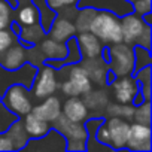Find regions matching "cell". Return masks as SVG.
Instances as JSON below:
<instances>
[{
	"mask_svg": "<svg viewBox=\"0 0 152 152\" xmlns=\"http://www.w3.org/2000/svg\"><path fill=\"white\" fill-rule=\"evenodd\" d=\"M60 69L67 73V76L63 79V84H61V91L64 96L82 97L85 93H88L93 88V84L88 78L87 72L84 70V67L79 63L70 64V66H63Z\"/></svg>",
	"mask_w": 152,
	"mask_h": 152,
	"instance_id": "cell-3",
	"label": "cell"
},
{
	"mask_svg": "<svg viewBox=\"0 0 152 152\" xmlns=\"http://www.w3.org/2000/svg\"><path fill=\"white\" fill-rule=\"evenodd\" d=\"M52 128L57 130L58 133H61L66 139V142L69 140H87L88 139V133L87 128L84 125V122H73L70 119H67L63 113H60V116L51 122Z\"/></svg>",
	"mask_w": 152,
	"mask_h": 152,
	"instance_id": "cell-12",
	"label": "cell"
},
{
	"mask_svg": "<svg viewBox=\"0 0 152 152\" xmlns=\"http://www.w3.org/2000/svg\"><path fill=\"white\" fill-rule=\"evenodd\" d=\"M17 23L20 26H30V24L39 23V12H37L36 6L33 3L20 6V9L17 12Z\"/></svg>",
	"mask_w": 152,
	"mask_h": 152,
	"instance_id": "cell-26",
	"label": "cell"
},
{
	"mask_svg": "<svg viewBox=\"0 0 152 152\" xmlns=\"http://www.w3.org/2000/svg\"><path fill=\"white\" fill-rule=\"evenodd\" d=\"M37 45H39L42 54L45 55V60H63L67 55L66 42H58L52 37H48V39L43 37Z\"/></svg>",
	"mask_w": 152,
	"mask_h": 152,
	"instance_id": "cell-19",
	"label": "cell"
},
{
	"mask_svg": "<svg viewBox=\"0 0 152 152\" xmlns=\"http://www.w3.org/2000/svg\"><path fill=\"white\" fill-rule=\"evenodd\" d=\"M75 37H76V42H78L79 51L82 54V58L100 57L104 45L96 34H93L91 31H81V33H76Z\"/></svg>",
	"mask_w": 152,
	"mask_h": 152,
	"instance_id": "cell-14",
	"label": "cell"
},
{
	"mask_svg": "<svg viewBox=\"0 0 152 152\" xmlns=\"http://www.w3.org/2000/svg\"><path fill=\"white\" fill-rule=\"evenodd\" d=\"M110 87H112L115 100L118 103H125V104H133V100H134L137 91L140 90V85L134 79L133 75L115 78L110 82Z\"/></svg>",
	"mask_w": 152,
	"mask_h": 152,
	"instance_id": "cell-6",
	"label": "cell"
},
{
	"mask_svg": "<svg viewBox=\"0 0 152 152\" xmlns=\"http://www.w3.org/2000/svg\"><path fill=\"white\" fill-rule=\"evenodd\" d=\"M48 33H49V37H52L58 42H66L69 37L76 34V27H75L72 20H67L64 17L57 15L54 18Z\"/></svg>",
	"mask_w": 152,
	"mask_h": 152,
	"instance_id": "cell-18",
	"label": "cell"
},
{
	"mask_svg": "<svg viewBox=\"0 0 152 152\" xmlns=\"http://www.w3.org/2000/svg\"><path fill=\"white\" fill-rule=\"evenodd\" d=\"M9 26V23L8 21H3V20H0V30H2V28H6Z\"/></svg>",
	"mask_w": 152,
	"mask_h": 152,
	"instance_id": "cell-40",
	"label": "cell"
},
{
	"mask_svg": "<svg viewBox=\"0 0 152 152\" xmlns=\"http://www.w3.org/2000/svg\"><path fill=\"white\" fill-rule=\"evenodd\" d=\"M76 6L78 8L90 6L97 11H109L118 17L133 12V3H130L128 0H78Z\"/></svg>",
	"mask_w": 152,
	"mask_h": 152,
	"instance_id": "cell-10",
	"label": "cell"
},
{
	"mask_svg": "<svg viewBox=\"0 0 152 152\" xmlns=\"http://www.w3.org/2000/svg\"><path fill=\"white\" fill-rule=\"evenodd\" d=\"M128 2H130V3H133V2H136V0H128Z\"/></svg>",
	"mask_w": 152,
	"mask_h": 152,
	"instance_id": "cell-41",
	"label": "cell"
},
{
	"mask_svg": "<svg viewBox=\"0 0 152 152\" xmlns=\"http://www.w3.org/2000/svg\"><path fill=\"white\" fill-rule=\"evenodd\" d=\"M134 49V72L146 67V66H151L152 64V60H151V49L148 48H143L140 45H134L133 46ZM133 72V73H134Z\"/></svg>",
	"mask_w": 152,
	"mask_h": 152,
	"instance_id": "cell-28",
	"label": "cell"
},
{
	"mask_svg": "<svg viewBox=\"0 0 152 152\" xmlns=\"http://www.w3.org/2000/svg\"><path fill=\"white\" fill-rule=\"evenodd\" d=\"M24 149H33V151H66V139L61 133L54 130L52 127L49 131L36 139H28Z\"/></svg>",
	"mask_w": 152,
	"mask_h": 152,
	"instance_id": "cell-8",
	"label": "cell"
},
{
	"mask_svg": "<svg viewBox=\"0 0 152 152\" xmlns=\"http://www.w3.org/2000/svg\"><path fill=\"white\" fill-rule=\"evenodd\" d=\"M46 31L42 28V26L39 23L30 24V26H21L20 33L17 34L21 40V43L24 46H31V45H37L43 37H45Z\"/></svg>",
	"mask_w": 152,
	"mask_h": 152,
	"instance_id": "cell-21",
	"label": "cell"
},
{
	"mask_svg": "<svg viewBox=\"0 0 152 152\" xmlns=\"http://www.w3.org/2000/svg\"><path fill=\"white\" fill-rule=\"evenodd\" d=\"M151 137V125L140 122L130 124V134L125 148L134 152H149L152 149Z\"/></svg>",
	"mask_w": 152,
	"mask_h": 152,
	"instance_id": "cell-7",
	"label": "cell"
},
{
	"mask_svg": "<svg viewBox=\"0 0 152 152\" xmlns=\"http://www.w3.org/2000/svg\"><path fill=\"white\" fill-rule=\"evenodd\" d=\"M146 27V23L143 18L134 12H130L127 15L121 17V31H122V42L128 45H136L137 39L143 33Z\"/></svg>",
	"mask_w": 152,
	"mask_h": 152,
	"instance_id": "cell-11",
	"label": "cell"
},
{
	"mask_svg": "<svg viewBox=\"0 0 152 152\" xmlns=\"http://www.w3.org/2000/svg\"><path fill=\"white\" fill-rule=\"evenodd\" d=\"M133 119H134V122L151 125V100H145L143 103L134 106Z\"/></svg>",
	"mask_w": 152,
	"mask_h": 152,
	"instance_id": "cell-29",
	"label": "cell"
},
{
	"mask_svg": "<svg viewBox=\"0 0 152 152\" xmlns=\"http://www.w3.org/2000/svg\"><path fill=\"white\" fill-rule=\"evenodd\" d=\"M97 9L90 8V6H84V8H78V12H76L75 18H73V24L76 27V33H81V31H90V26L91 21L96 15Z\"/></svg>",
	"mask_w": 152,
	"mask_h": 152,
	"instance_id": "cell-25",
	"label": "cell"
},
{
	"mask_svg": "<svg viewBox=\"0 0 152 152\" xmlns=\"http://www.w3.org/2000/svg\"><path fill=\"white\" fill-rule=\"evenodd\" d=\"M18 118L20 116H17L14 112H11L2 102H0V133L6 131L11 127V124L14 121H17Z\"/></svg>",
	"mask_w": 152,
	"mask_h": 152,
	"instance_id": "cell-30",
	"label": "cell"
},
{
	"mask_svg": "<svg viewBox=\"0 0 152 152\" xmlns=\"http://www.w3.org/2000/svg\"><path fill=\"white\" fill-rule=\"evenodd\" d=\"M90 31L96 34L102 40V43H106V45L122 42L121 17L109 11H97L91 21Z\"/></svg>",
	"mask_w": 152,
	"mask_h": 152,
	"instance_id": "cell-1",
	"label": "cell"
},
{
	"mask_svg": "<svg viewBox=\"0 0 152 152\" xmlns=\"http://www.w3.org/2000/svg\"><path fill=\"white\" fill-rule=\"evenodd\" d=\"M0 102L20 118L31 112L33 107V103L28 96V88H26L21 84L9 85L0 97Z\"/></svg>",
	"mask_w": 152,
	"mask_h": 152,
	"instance_id": "cell-4",
	"label": "cell"
},
{
	"mask_svg": "<svg viewBox=\"0 0 152 152\" xmlns=\"http://www.w3.org/2000/svg\"><path fill=\"white\" fill-rule=\"evenodd\" d=\"M134 45H128L125 42L112 43L107 46L109 51V70L119 78V76L133 75L134 72Z\"/></svg>",
	"mask_w": 152,
	"mask_h": 152,
	"instance_id": "cell-2",
	"label": "cell"
},
{
	"mask_svg": "<svg viewBox=\"0 0 152 152\" xmlns=\"http://www.w3.org/2000/svg\"><path fill=\"white\" fill-rule=\"evenodd\" d=\"M11 12H12V8L9 6V3L6 0H0V20L3 21H8L11 23Z\"/></svg>",
	"mask_w": 152,
	"mask_h": 152,
	"instance_id": "cell-36",
	"label": "cell"
},
{
	"mask_svg": "<svg viewBox=\"0 0 152 152\" xmlns=\"http://www.w3.org/2000/svg\"><path fill=\"white\" fill-rule=\"evenodd\" d=\"M0 151L2 152H9V151H14V145L9 139V136L3 131L0 133Z\"/></svg>",
	"mask_w": 152,
	"mask_h": 152,
	"instance_id": "cell-37",
	"label": "cell"
},
{
	"mask_svg": "<svg viewBox=\"0 0 152 152\" xmlns=\"http://www.w3.org/2000/svg\"><path fill=\"white\" fill-rule=\"evenodd\" d=\"M26 52H27V63H30L36 67L45 63V55L42 54L39 46H34V45L26 46Z\"/></svg>",
	"mask_w": 152,
	"mask_h": 152,
	"instance_id": "cell-31",
	"label": "cell"
},
{
	"mask_svg": "<svg viewBox=\"0 0 152 152\" xmlns=\"http://www.w3.org/2000/svg\"><path fill=\"white\" fill-rule=\"evenodd\" d=\"M94 139H96L97 142H100L102 145H106V146L112 148V146H110L109 130H107V127H106V124H104V122L99 125V128H97V131H96V134H94Z\"/></svg>",
	"mask_w": 152,
	"mask_h": 152,
	"instance_id": "cell-33",
	"label": "cell"
},
{
	"mask_svg": "<svg viewBox=\"0 0 152 152\" xmlns=\"http://www.w3.org/2000/svg\"><path fill=\"white\" fill-rule=\"evenodd\" d=\"M79 64L84 67L87 72L91 84L96 85H106L107 84V73H109V66L104 60L100 57L96 58H84L79 61Z\"/></svg>",
	"mask_w": 152,
	"mask_h": 152,
	"instance_id": "cell-13",
	"label": "cell"
},
{
	"mask_svg": "<svg viewBox=\"0 0 152 152\" xmlns=\"http://www.w3.org/2000/svg\"><path fill=\"white\" fill-rule=\"evenodd\" d=\"M61 113L73 122H85L88 119V107L79 97H69L61 104Z\"/></svg>",
	"mask_w": 152,
	"mask_h": 152,
	"instance_id": "cell-17",
	"label": "cell"
},
{
	"mask_svg": "<svg viewBox=\"0 0 152 152\" xmlns=\"http://www.w3.org/2000/svg\"><path fill=\"white\" fill-rule=\"evenodd\" d=\"M48 2V5L57 12L60 8H63V6H70V5H76V2L78 0H46Z\"/></svg>",
	"mask_w": 152,
	"mask_h": 152,
	"instance_id": "cell-38",
	"label": "cell"
},
{
	"mask_svg": "<svg viewBox=\"0 0 152 152\" xmlns=\"http://www.w3.org/2000/svg\"><path fill=\"white\" fill-rule=\"evenodd\" d=\"M33 5L36 6L37 12H39V24L42 26V28L48 33L54 18L57 17V12L48 5L46 0H31Z\"/></svg>",
	"mask_w": 152,
	"mask_h": 152,
	"instance_id": "cell-24",
	"label": "cell"
},
{
	"mask_svg": "<svg viewBox=\"0 0 152 152\" xmlns=\"http://www.w3.org/2000/svg\"><path fill=\"white\" fill-rule=\"evenodd\" d=\"M27 61V52L26 46L18 43V45H11L6 51L0 54V66L6 70H15L21 67Z\"/></svg>",
	"mask_w": 152,
	"mask_h": 152,
	"instance_id": "cell-16",
	"label": "cell"
},
{
	"mask_svg": "<svg viewBox=\"0 0 152 152\" xmlns=\"http://www.w3.org/2000/svg\"><path fill=\"white\" fill-rule=\"evenodd\" d=\"M82 100L87 104V107L93 109V110H104L106 106L109 104V96L103 90H93L91 88L88 93H85L82 96Z\"/></svg>",
	"mask_w": 152,
	"mask_h": 152,
	"instance_id": "cell-23",
	"label": "cell"
},
{
	"mask_svg": "<svg viewBox=\"0 0 152 152\" xmlns=\"http://www.w3.org/2000/svg\"><path fill=\"white\" fill-rule=\"evenodd\" d=\"M106 112L109 116H119L125 121L133 119L134 113V104H125V103H109L106 106Z\"/></svg>",
	"mask_w": 152,
	"mask_h": 152,
	"instance_id": "cell-27",
	"label": "cell"
},
{
	"mask_svg": "<svg viewBox=\"0 0 152 152\" xmlns=\"http://www.w3.org/2000/svg\"><path fill=\"white\" fill-rule=\"evenodd\" d=\"M0 97H2V96H0Z\"/></svg>",
	"mask_w": 152,
	"mask_h": 152,
	"instance_id": "cell-43",
	"label": "cell"
},
{
	"mask_svg": "<svg viewBox=\"0 0 152 152\" xmlns=\"http://www.w3.org/2000/svg\"><path fill=\"white\" fill-rule=\"evenodd\" d=\"M14 42H15V36L12 30H6V28L0 30V54L6 51Z\"/></svg>",
	"mask_w": 152,
	"mask_h": 152,
	"instance_id": "cell-32",
	"label": "cell"
},
{
	"mask_svg": "<svg viewBox=\"0 0 152 152\" xmlns=\"http://www.w3.org/2000/svg\"><path fill=\"white\" fill-rule=\"evenodd\" d=\"M58 88V79H57V70L51 67L49 64L43 63L37 66L36 76L31 85V93L34 94L36 99L43 100L48 96H52Z\"/></svg>",
	"mask_w": 152,
	"mask_h": 152,
	"instance_id": "cell-5",
	"label": "cell"
},
{
	"mask_svg": "<svg viewBox=\"0 0 152 152\" xmlns=\"http://www.w3.org/2000/svg\"><path fill=\"white\" fill-rule=\"evenodd\" d=\"M6 2L9 3V6H11L12 9H15V8H18V3H20V2H18V0H6Z\"/></svg>",
	"mask_w": 152,
	"mask_h": 152,
	"instance_id": "cell-39",
	"label": "cell"
},
{
	"mask_svg": "<svg viewBox=\"0 0 152 152\" xmlns=\"http://www.w3.org/2000/svg\"><path fill=\"white\" fill-rule=\"evenodd\" d=\"M107 130H109V137H110V146L112 149H125L128 134H130V122L119 118V116H110L109 119L104 121Z\"/></svg>",
	"mask_w": 152,
	"mask_h": 152,
	"instance_id": "cell-9",
	"label": "cell"
},
{
	"mask_svg": "<svg viewBox=\"0 0 152 152\" xmlns=\"http://www.w3.org/2000/svg\"><path fill=\"white\" fill-rule=\"evenodd\" d=\"M136 45H140V46H143V48L151 49V26H149V24H146V27H145L143 33L140 34V37L137 39Z\"/></svg>",
	"mask_w": 152,
	"mask_h": 152,
	"instance_id": "cell-35",
	"label": "cell"
},
{
	"mask_svg": "<svg viewBox=\"0 0 152 152\" xmlns=\"http://www.w3.org/2000/svg\"><path fill=\"white\" fill-rule=\"evenodd\" d=\"M23 124H24V128H26V131H27V134H28L30 139L42 137V136H45V134L49 131V128H51L49 122H46L45 119L36 116L33 112H28L27 115H24Z\"/></svg>",
	"mask_w": 152,
	"mask_h": 152,
	"instance_id": "cell-20",
	"label": "cell"
},
{
	"mask_svg": "<svg viewBox=\"0 0 152 152\" xmlns=\"http://www.w3.org/2000/svg\"><path fill=\"white\" fill-rule=\"evenodd\" d=\"M5 133L9 136V139H11V142L14 145V151L24 149V146L27 145V142L30 139L28 134H27V131H26V128H24V124H23V121L20 118L17 121H14L11 124V127Z\"/></svg>",
	"mask_w": 152,
	"mask_h": 152,
	"instance_id": "cell-22",
	"label": "cell"
},
{
	"mask_svg": "<svg viewBox=\"0 0 152 152\" xmlns=\"http://www.w3.org/2000/svg\"><path fill=\"white\" fill-rule=\"evenodd\" d=\"M133 12L143 17L145 14L151 12V0H136L133 2Z\"/></svg>",
	"mask_w": 152,
	"mask_h": 152,
	"instance_id": "cell-34",
	"label": "cell"
},
{
	"mask_svg": "<svg viewBox=\"0 0 152 152\" xmlns=\"http://www.w3.org/2000/svg\"><path fill=\"white\" fill-rule=\"evenodd\" d=\"M31 112H33L36 116H39V118H42V119H45L46 122L51 124V122H54V121L60 116V113H61V102H60V99L55 97L54 94H52V96H48V97L43 99L42 103L33 106V107H31Z\"/></svg>",
	"mask_w": 152,
	"mask_h": 152,
	"instance_id": "cell-15",
	"label": "cell"
},
{
	"mask_svg": "<svg viewBox=\"0 0 152 152\" xmlns=\"http://www.w3.org/2000/svg\"><path fill=\"white\" fill-rule=\"evenodd\" d=\"M18 2H21V0H18ZM23 2H27V0H23Z\"/></svg>",
	"mask_w": 152,
	"mask_h": 152,
	"instance_id": "cell-42",
	"label": "cell"
}]
</instances>
